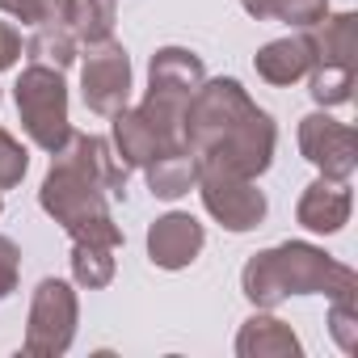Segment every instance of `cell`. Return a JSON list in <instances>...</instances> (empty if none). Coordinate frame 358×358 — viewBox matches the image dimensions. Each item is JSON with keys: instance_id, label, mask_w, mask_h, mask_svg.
Returning <instances> with one entry per match:
<instances>
[{"instance_id": "6da1fadb", "label": "cell", "mask_w": 358, "mask_h": 358, "mask_svg": "<svg viewBox=\"0 0 358 358\" xmlns=\"http://www.w3.org/2000/svg\"><path fill=\"white\" fill-rule=\"evenodd\" d=\"M122 194H127V164L114 156V148L97 135L68 131V139L51 152L38 203L55 224H64L72 241L118 249L122 228L110 215V199Z\"/></svg>"}, {"instance_id": "7a4b0ae2", "label": "cell", "mask_w": 358, "mask_h": 358, "mask_svg": "<svg viewBox=\"0 0 358 358\" xmlns=\"http://www.w3.org/2000/svg\"><path fill=\"white\" fill-rule=\"evenodd\" d=\"M186 152L207 169H228L241 177H262L274 160V118L241 89V80H203L182 118Z\"/></svg>"}, {"instance_id": "3957f363", "label": "cell", "mask_w": 358, "mask_h": 358, "mask_svg": "<svg viewBox=\"0 0 358 358\" xmlns=\"http://www.w3.org/2000/svg\"><path fill=\"white\" fill-rule=\"evenodd\" d=\"M241 291L253 308H278L291 295H329V299H354L358 295V274L329 257L316 245L287 241L274 249H262L245 262L241 270Z\"/></svg>"}, {"instance_id": "277c9868", "label": "cell", "mask_w": 358, "mask_h": 358, "mask_svg": "<svg viewBox=\"0 0 358 358\" xmlns=\"http://www.w3.org/2000/svg\"><path fill=\"white\" fill-rule=\"evenodd\" d=\"M13 97H17V114H22V127L26 135L43 148V152H55L64 139H68V85L59 76V68H47V64H30L17 85H13Z\"/></svg>"}, {"instance_id": "5b68a950", "label": "cell", "mask_w": 358, "mask_h": 358, "mask_svg": "<svg viewBox=\"0 0 358 358\" xmlns=\"http://www.w3.org/2000/svg\"><path fill=\"white\" fill-rule=\"evenodd\" d=\"M76 320H80V303L76 291L64 278H43L34 287L30 299V320H26V354L34 358H59L68 354L72 337H76Z\"/></svg>"}, {"instance_id": "8992f818", "label": "cell", "mask_w": 358, "mask_h": 358, "mask_svg": "<svg viewBox=\"0 0 358 358\" xmlns=\"http://www.w3.org/2000/svg\"><path fill=\"white\" fill-rule=\"evenodd\" d=\"M194 190L203 194V207L211 220H220L228 232H253L266 220V194L257 190V177H241L228 169L199 164Z\"/></svg>"}, {"instance_id": "52a82bcc", "label": "cell", "mask_w": 358, "mask_h": 358, "mask_svg": "<svg viewBox=\"0 0 358 358\" xmlns=\"http://www.w3.org/2000/svg\"><path fill=\"white\" fill-rule=\"evenodd\" d=\"M80 97L101 118H114L127 106V97H131V59H127V51L114 38H101V43H93L85 51V64H80Z\"/></svg>"}, {"instance_id": "ba28073f", "label": "cell", "mask_w": 358, "mask_h": 358, "mask_svg": "<svg viewBox=\"0 0 358 358\" xmlns=\"http://www.w3.org/2000/svg\"><path fill=\"white\" fill-rule=\"evenodd\" d=\"M299 152L320 169V177H337V182H350L358 169V139L345 122L329 118V114H308L299 122Z\"/></svg>"}, {"instance_id": "9c48e42d", "label": "cell", "mask_w": 358, "mask_h": 358, "mask_svg": "<svg viewBox=\"0 0 358 358\" xmlns=\"http://www.w3.org/2000/svg\"><path fill=\"white\" fill-rule=\"evenodd\" d=\"M203 245H207V232L186 211H169L148 228V257L160 270H186L203 253Z\"/></svg>"}, {"instance_id": "30bf717a", "label": "cell", "mask_w": 358, "mask_h": 358, "mask_svg": "<svg viewBox=\"0 0 358 358\" xmlns=\"http://www.w3.org/2000/svg\"><path fill=\"white\" fill-rule=\"evenodd\" d=\"M350 207H354V199H350L345 182H337V177H316V182L303 190L299 207H295V220L308 232H324L329 236V232H341L350 224Z\"/></svg>"}, {"instance_id": "8fae6325", "label": "cell", "mask_w": 358, "mask_h": 358, "mask_svg": "<svg viewBox=\"0 0 358 358\" xmlns=\"http://www.w3.org/2000/svg\"><path fill=\"white\" fill-rule=\"evenodd\" d=\"M203 80H207V68L186 47H160L152 55V64H148V89L169 93V97H182V101H190Z\"/></svg>"}, {"instance_id": "7c38bea8", "label": "cell", "mask_w": 358, "mask_h": 358, "mask_svg": "<svg viewBox=\"0 0 358 358\" xmlns=\"http://www.w3.org/2000/svg\"><path fill=\"white\" fill-rule=\"evenodd\" d=\"M236 354L241 358H299L303 345H299V337L287 320L257 308V316H249L236 333Z\"/></svg>"}, {"instance_id": "4fadbf2b", "label": "cell", "mask_w": 358, "mask_h": 358, "mask_svg": "<svg viewBox=\"0 0 358 358\" xmlns=\"http://www.w3.org/2000/svg\"><path fill=\"white\" fill-rule=\"evenodd\" d=\"M312 43V68H358V43H354V13H324L316 26H308Z\"/></svg>"}, {"instance_id": "5bb4252c", "label": "cell", "mask_w": 358, "mask_h": 358, "mask_svg": "<svg viewBox=\"0 0 358 358\" xmlns=\"http://www.w3.org/2000/svg\"><path fill=\"white\" fill-rule=\"evenodd\" d=\"M253 68L262 80L270 85H295L312 72V43L308 34H295V38H274L266 43L257 55H253Z\"/></svg>"}, {"instance_id": "9a60e30c", "label": "cell", "mask_w": 358, "mask_h": 358, "mask_svg": "<svg viewBox=\"0 0 358 358\" xmlns=\"http://www.w3.org/2000/svg\"><path fill=\"white\" fill-rule=\"evenodd\" d=\"M143 173H148V190L156 199H169L173 203V199H182V194L194 190V182H199V160L186 148H169V152L152 156L143 164Z\"/></svg>"}, {"instance_id": "2e32d148", "label": "cell", "mask_w": 358, "mask_h": 358, "mask_svg": "<svg viewBox=\"0 0 358 358\" xmlns=\"http://www.w3.org/2000/svg\"><path fill=\"white\" fill-rule=\"evenodd\" d=\"M164 152V143L156 139V131H152V122L139 114V110H118L114 114V156L127 164V169H143L152 156H160Z\"/></svg>"}, {"instance_id": "e0dca14e", "label": "cell", "mask_w": 358, "mask_h": 358, "mask_svg": "<svg viewBox=\"0 0 358 358\" xmlns=\"http://www.w3.org/2000/svg\"><path fill=\"white\" fill-rule=\"evenodd\" d=\"M64 22L76 34V43L93 47L114 34V0H68Z\"/></svg>"}, {"instance_id": "ac0fdd59", "label": "cell", "mask_w": 358, "mask_h": 358, "mask_svg": "<svg viewBox=\"0 0 358 358\" xmlns=\"http://www.w3.org/2000/svg\"><path fill=\"white\" fill-rule=\"evenodd\" d=\"M245 13L257 22H282V26H316L329 13V0H241Z\"/></svg>"}, {"instance_id": "d6986e66", "label": "cell", "mask_w": 358, "mask_h": 358, "mask_svg": "<svg viewBox=\"0 0 358 358\" xmlns=\"http://www.w3.org/2000/svg\"><path fill=\"white\" fill-rule=\"evenodd\" d=\"M76 34L68 30V22H51V26H38L34 30V38L26 43V51H30V59L34 64H47V68H68L72 59H76Z\"/></svg>"}, {"instance_id": "ffe728a7", "label": "cell", "mask_w": 358, "mask_h": 358, "mask_svg": "<svg viewBox=\"0 0 358 358\" xmlns=\"http://www.w3.org/2000/svg\"><path fill=\"white\" fill-rule=\"evenodd\" d=\"M72 278L80 287H89V291L110 287V278H114V249L72 241Z\"/></svg>"}, {"instance_id": "44dd1931", "label": "cell", "mask_w": 358, "mask_h": 358, "mask_svg": "<svg viewBox=\"0 0 358 358\" xmlns=\"http://www.w3.org/2000/svg\"><path fill=\"white\" fill-rule=\"evenodd\" d=\"M308 93L316 106H345L350 93H354V68H312L308 72Z\"/></svg>"}, {"instance_id": "7402d4cb", "label": "cell", "mask_w": 358, "mask_h": 358, "mask_svg": "<svg viewBox=\"0 0 358 358\" xmlns=\"http://www.w3.org/2000/svg\"><path fill=\"white\" fill-rule=\"evenodd\" d=\"M26 169H30L26 148H22L9 131H0V190H13L22 177H26Z\"/></svg>"}, {"instance_id": "603a6c76", "label": "cell", "mask_w": 358, "mask_h": 358, "mask_svg": "<svg viewBox=\"0 0 358 358\" xmlns=\"http://www.w3.org/2000/svg\"><path fill=\"white\" fill-rule=\"evenodd\" d=\"M329 333L337 337V345L345 354L358 350V308H354V299H333V308H329Z\"/></svg>"}, {"instance_id": "cb8c5ba5", "label": "cell", "mask_w": 358, "mask_h": 358, "mask_svg": "<svg viewBox=\"0 0 358 358\" xmlns=\"http://www.w3.org/2000/svg\"><path fill=\"white\" fill-rule=\"evenodd\" d=\"M17 274H22V253H17V245L9 236H0V299L13 295Z\"/></svg>"}, {"instance_id": "d4e9b609", "label": "cell", "mask_w": 358, "mask_h": 358, "mask_svg": "<svg viewBox=\"0 0 358 358\" xmlns=\"http://www.w3.org/2000/svg\"><path fill=\"white\" fill-rule=\"evenodd\" d=\"M17 55H22V34H17V26H13V22H0V72L13 68Z\"/></svg>"}, {"instance_id": "484cf974", "label": "cell", "mask_w": 358, "mask_h": 358, "mask_svg": "<svg viewBox=\"0 0 358 358\" xmlns=\"http://www.w3.org/2000/svg\"><path fill=\"white\" fill-rule=\"evenodd\" d=\"M0 207H5V203H0Z\"/></svg>"}]
</instances>
